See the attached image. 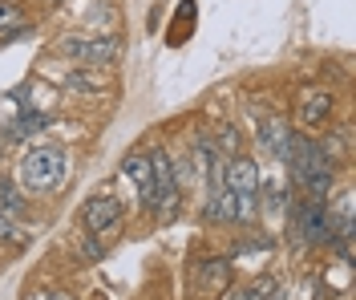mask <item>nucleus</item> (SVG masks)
<instances>
[{
  "label": "nucleus",
  "instance_id": "f257e3e1",
  "mask_svg": "<svg viewBox=\"0 0 356 300\" xmlns=\"http://www.w3.org/2000/svg\"><path fill=\"white\" fill-rule=\"evenodd\" d=\"M291 166V175H296V183L308 191V199H328V191H332L336 183V171H332V159L324 155V146L320 142L304 139V134H296L291 130V142H288V159H284Z\"/></svg>",
  "mask_w": 356,
  "mask_h": 300
},
{
  "label": "nucleus",
  "instance_id": "f03ea898",
  "mask_svg": "<svg viewBox=\"0 0 356 300\" xmlns=\"http://www.w3.org/2000/svg\"><path fill=\"white\" fill-rule=\"evenodd\" d=\"M17 175H21L24 191H33V195L57 191L69 175V155L61 146H53V142H41V146H33L21 159V171H17Z\"/></svg>",
  "mask_w": 356,
  "mask_h": 300
},
{
  "label": "nucleus",
  "instance_id": "7ed1b4c3",
  "mask_svg": "<svg viewBox=\"0 0 356 300\" xmlns=\"http://www.w3.org/2000/svg\"><path fill=\"white\" fill-rule=\"evenodd\" d=\"M150 166H154V195H150L154 219H158V223H170V219L178 215V203H182L175 159H170L166 150H154V155H150Z\"/></svg>",
  "mask_w": 356,
  "mask_h": 300
},
{
  "label": "nucleus",
  "instance_id": "20e7f679",
  "mask_svg": "<svg viewBox=\"0 0 356 300\" xmlns=\"http://www.w3.org/2000/svg\"><path fill=\"white\" fill-rule=\"evenodd\" d=\"M61 53L77 57V61H86V65H93V70H102V65H113V61L122 57V41H118L113 33H93V37H65V41H61Z\"/></svg>",
  "mask_w": 356,
  "mask_h": 300
},
{
  "label": "nucleus",
  "instance_id": "39448f33",
  "mask_svg": "<svg viewBox=\"0 0 356 300\" xmlns=\"http://www.w3.org/2000/svg\"><path fill=\"white\" fill-rule=\"evenodd\" d=\"M122 203H118V195H93L86 199V207H81V228L89 235H102V231H113L122 228Z\"/></svg>",
  "mask_w": 356,
  "mask_h": 300
},
{
  "label": "nucleus",
  "instance_id": "423d86ee",
  "mask_svg": "<svg viewBox=\"0 0 356 300\" xmlns=\"http://www.w3.org/2000/svg\"><path fill=\"white\" fill-rule=\"evenodd\" d=\"M227 191H235V199H259V166L251 159H231L222 171Z\"/></svg>",
  "mask_w": 356,
  "mask_h": 300
},
{
  "label": "nucleus",
  "instance_id": "0eeeda50",
  "mask_svg": "<svg viewBox=\"0 0 356 300\" xmlns=\"http://www.w3.org/2000/svg\"><path fill=\"white\" fill-rule=\"evenodd\" d=\"M255 139H259V146H264V150H267V155H271L275 162L288 159L291 130H288V122H284V118H264V122H259V134H255Z\"/></svg>",
  "mask_w": 356,
  "mask_h": 300
},
{
  "label": "nucleus",
  "instance_id": "6e6552de",
  "mask_svg": "<svg viewBox=\"0 0 356 300\" xmlns=\"http://www.w3.org/2000/svg\"><path fill=\"white\" fill-rule=\"evenodd\" d=\"M122 175L138 187L142 203L150 207V195H154V166H150V155H130V159L122 162Z\"/></svg>",
  "mask_w": 356,
  "mask_h": 300
},
{
  "label": "nucleus",
  "instance_id": "1a4fd4ad",
  "mask_svg": "<svg viewBox=\"0 0 356 300\" xmlns=\"http://www.w3.org/2000/svg\"><path fill=\"white\" fill-rule=\"evenodd\" d=\"M328 114H332V93L324 90H312L300 97V126H324L328 122Z\"/></svg>",
  "mask_w": 356,
  "mask_h": 300
},
{
  "label": "nucleus",
  "instance_id": "9d476101",
  "mask_svg": "<svg viewBox=\"0 0 356 300\" xmlns=\"http://www.w3.org/2000/svg\"><path fill=\"white\" fill-rule=\"evenodd\" d=\"M65 86L73 93H97V90H106V77L102 73H86V70H73L65 77Z\"/></svg>",
  "mask_w": 356,
  "mask_h": 300
},
{
  "label": "nucleus",
  "instance_id": "9b49d317",
  "mask_svg": "<svg viewBox=\"0 0 356 300\" xmlns=\"http://www.w3.org/2000/svg\"><path fill=\"white\" fill-rule=\"evenodd\" d=\"M0 211H8V215H21L24 211V199L17 195V187L4 183V179H0Z\"/></svg>",
  "mask_w": 356,
  "mask_h": 300
},
{
  "label": "nucleus",
  "instance_id": "f8f14e48",
  "mask_svg": "<svg viewBox=\"0 0 356 300\" xmlns=\"http://www.w3.org/2000/svg\"><path fill=\"white\" fill-rule=\"evenodd\" d=\"M44 126V114H24L21 122H13V130H8V139H29L33 130H41Z\"/></svg>",
  "mask_w": 356,
  "mask_h": 300
},
{
  "label": "nucleus",
  "instance_id": "ddd939ff",
  "mask_svg": "<svg viewBox=\"0 0 356 300\" xmlns=\"http://www.w3.org/2000/svg\"><path fill=\"white\" fill-rule=\"evenodd\" d=\"M0 29H24V13L8 0H0Z\"/></svg>",
  "mask_w": 356,
  "mask_h": 300
},
{
  "label": "nucleus",
  "instance_id": "4468645a",
  "mask_svg": "<svg viewBox=\"0 0 356 300\" xmlns=\"http://www.w3.org/2000/svg\"><path fill=\"white\" fill-rule=\"evenodd\" d=\"M235 150H239V134H235V126H222L219 130V155L222 159H231Z\"/></svg>",
  "mask_w": 356,
  "mask_h": 300
},
{
  "label": "nucleus",
  "instance_id": "2eb2a0df",
  "mask_svg": "<svg viewBox=\"0 0 356 300\" xmlns=\"http://www.w3.org/2000/svg\"><path fill=\"white\" fill-rule=\"evenodd\" d=\"M267 292H271V284L264 280V284H255V288H247V292H239V300H264Z\"/></svg>",
  "mask_w": 356,
  "mask_h": 300
},
{
  "label": "nucleus",
  "instance_id": "dca6fc26",
  "mask_svg": "<svg viewBox=\"0 0 356 300\" xmlns=\"http://www.w3.org/2000/svg\"><path fill=\"white\" fill-rule=\"evenodd\" d=\"M81 255H86V264H93V260H102V248L89 239V244H81Z\"/></svg>",
  "mask_w": 356,
  "mask_h": 300
},
{
  "label": "nucleus",
  "instance_id": "f3484780",
  "mask_svg": "<svg viewBox=\"0 0 356 300\" xmlns=\"http://www.w3.org/2000/svg\"><path fill=\"white\" fill-rule=\"evenodd\" d=\"M264 300H284V292H275V288H271V292H267Z\"/></svg>",
  "mask_w": 356,
  "mask_h": 300
},
{
  "label": "nucleus",
  "instance_id": "a211bd4d",
  "mask_svg": "<svg viewBox=\"0 0 356 300\" xmlns=\"http://www.w3.org/2000/svg\"><path fill=\"white\" fill-rule=\"evenodd\" d=\"M53 300H73V297H69V292H53Z\"/></svg>",
  "mask_w": 356,
  "mask_h": 300
}]
</instances>
